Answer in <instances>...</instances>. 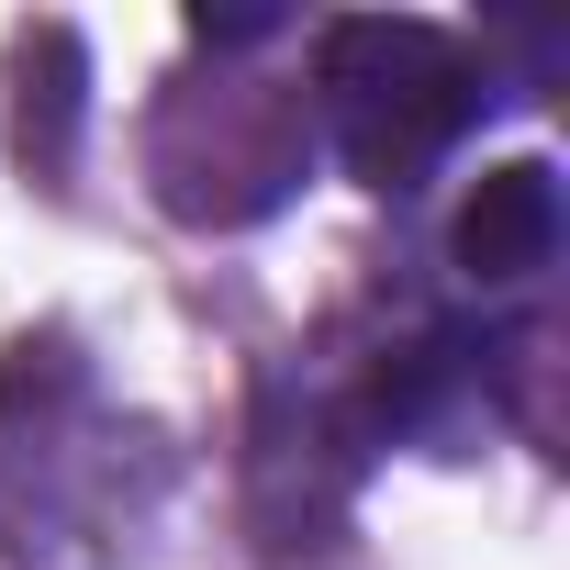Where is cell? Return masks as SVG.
<instances>
[{"label": "cell", "mask_w": 570, "mask_h": 570, "mask_svg": "<svg viewBox=\"0 0 570 570\" xmlns=\"http://www.w3.org/2000/svg\"><path fill=\"white\" fill-rule=\"evenodd\" d=\"M68 146H79V35L46 23V35L23 46V168L57 179Z\"/></svg>", "instance_id": "cell-4"}, {"label": "cell", "mask_w": 570, "mask_h": 570, "mask_svg": "<svg viewBox=\"0 0 570 570\" xmlns=\"http://www.w3.org/2000/svg\"><path fill=\"white\" fill-rule=\"evenodd\" d=\"M448 257L470 292H525V279L559 257V168L548 157H503L470 179L459 224H448Z\"/></svg>", "instance_id": "cell-3"}, {"label": "cell", "mask_w": 570, "mask_h": 570, "mask_svg": "<svg viewBox=\"0 0 570 570\" xmlns=\"http://www.w3.org/2000/svg\"><path fill=\"white\" fill-rule=\"evenodd\" d=\"M303 101H314V135L347 157V179L403 202V190H425V168L459 157V135L492 101V68L470 35H448L425 12H347L314 35Z\"/></svg>", "instance_id": "cell-1"}, {"label": "cell", "mask_w": 570, "mask_h": 570, "mask_svg": "<svg viewBox=\"0 0 570 570\" xmlns=\"http://www.w3.org/2000/svg\"><path fill=\"white\" fill-rule=\"evenodd\" d=\"M202 57L213 68H190L146 112V179L179 224H257L314 168V101L268 68H235L257 46H202Z\"/></svg>", "instance_id": "cell-2"}]
</instances>
